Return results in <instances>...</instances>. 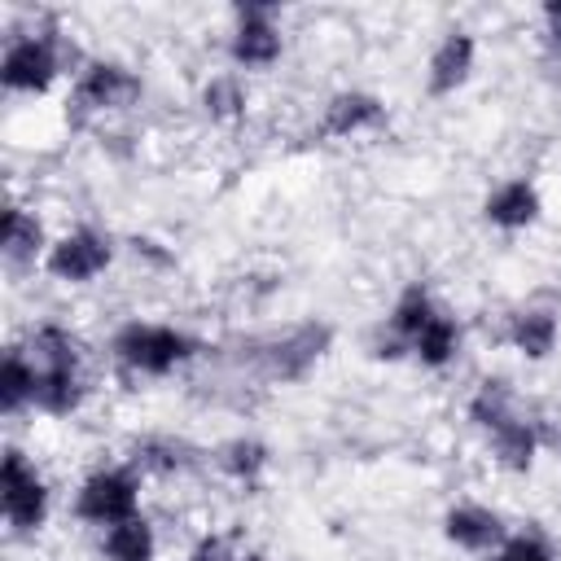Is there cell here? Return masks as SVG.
<instances>
[{"instance_id":"19","label":"cell","mask_w":561,"mask_h":561,"mask_svg":"<svg viewBox=\"0 0 561 561\" xmlns=\"http://www.w3.org/2000/svg\"><path fill=\"white\" fill-rule=\"evenodd\" d=\"M460 346H465V329H460V320L443 307V311L412 337L408 359H416V364L430 368V373H443V368H451V364L460 359Z\"/></svg>"},{"instance_id":"21","label":"cell","mask_w":561,"mask_h":561,"mask_svg":"<svg viewBox=\"0 0 561 561\" xmlns=\"http://www.w3.org/2000/svg\"><path fill=\"white\" fill-rule=\"evenodd\" d=\"M197 105H202V114H206L215 127H232V123H241L245 110H250V88H245V79H241L237 70H219V75H210V79L202 83Z\"/></svg>"},{"instance_id":"5","label":"cell","mask_w":561,"mask_h":561,"mask_svg":"<svg viewBox=\"0 0 561 561\" xmlns=\"http://www.w3.org/2000/svg\"><path fill=\"white\" fill-rule=\"evenodd\" d=\"M66 75V48L57 31H13L0 53V83L9 96H48Z\"/></svg>"},{"instance_id":"23","label":"cell","mask_w":561,"mask_h":561,"mask_svg":"<svg viewBox=\"0 0 561 561\" xmlns=\"http://www.w3.org/2000/svg\"><path fill=\"white\" fill-rule=\"evenodd\" d=\"M517 408H526V403H522L517 386H513L508 377H500V373L482 377V381L473 386V394L465 399V412H469V421H473V430H478V434H486L495 421L513 416Z\"/></svg>"},{"instance_id":"17","label":"cell","mask_w":561,"mask_h":561,"mask_svg":"<svg viewBox=\"0 0 561 561\" xmlns=\"http://www.w3.org/2000/svg\"><path fill=\"white\" fill-rule=\"evenodd\" d=\"M48 232H44V219L22 206V202H9L4 206V232H0V254H4V267L9 272H31V267H44L48 259Z\"/></svg>"},{"instance_id":"7","label":"cell","mask_w":561,"mask_h":561,"mask_svg":"<svg viewBox=\"0 0 561 561\" xmlns=\"http://www.w3.org/2000/svg\"><path fill=\"white\" fill-rule=\"evenodd\" d=\"M140 491H145V478L123 460V465H101L92 473H83V482L75 486V500H70V513L83 522V526H118L127 517L140 513Z\"/></svg>"},{"instance_id":"20","label":"cell","mask_w":561,"mask_h":561,"mask_svg":"<svg viewBox=\"0 0 561 561\" xmlns=\"http://www.w3.org/2000/svg\"><path fill=\"white\" fill-rule=\"evenodd\" d=\"M210 460H215V469H219L228 482L254 486V482L272 469V447H267L263 438H254V434H232V438H224V443L210 451Z\"/></svg>"},{"instance_id":"25","label":"cell","mask_w":561,"mask_h":561,"mask_svg":"<svg viewBox=\"0 0 561 561\" xmlns=\"http://www.w3.org/2000/svg\"><path fill=\"white\" fill-rule=\"evenodd\" d=\"M491 561H557V548L543 530L526 526V530H508V539L491 552Z\"/></svg>"},{"instance_id":"9","label":"cell","mask_w":561,"mask_h":561,"mask_svg":"<svg viewBox=\"0 0 561 561\" xmlns=\"http://www.w3.org/2000/svg\"><path fill=\"white\" fill-rule=\"evenodd\" d=\"M114 267V237L96 224H75L61 237H53L44 272L57 285H92L96 276H105Z\"/></svg>"},{"instance_id":"18","label":"cell","mask_w":561,"mask_h":561,"mask_svg":"<svg viewBox=\"0 0 561 561\" xmlns=\"http://www.w3.org/2000/svg\"><path fill=\"white\" fill-rule=\"evenodd\" d=\"M197 447L175 438V434H140L131 438L127 447V465L140 473V478H180L197 465Z\"/></svg>"},{"instance_id":"14","label":"cell","mask_w":561,"mask_h":561,"mask_svg":"<svg viewBox=\"0 0 561 561\" xmlns=\"http://www.w3.org/2000/svg\"><path fill=\"white\" fill-rule=\"evenodd\" d=\"M443 311V302L430 294V285H421V280H408L399 294H394V302H390V311H386V324H381V342H377V355H408V346H412V337L434 320Z\"/></svg>"},{"instance_id":"12","label":"cell","mask_w":561,"mask_h":561,"mask_svg":"<svg viewBox=\"0 0 561 561\" xmlns=\"http://www.w3.org/2000/svg\"><path fill=\"white\" fill-rule=\"evenodd\" d=\"M478 66V39L465 26H451L438 35V44L425 57V92L430 96H456Z\"/></svg>"},{"instance_id":"28","label":"cell","mask_w":561,"mask_h":561,"mask_svg":"<svg viewBox=\"0 0 561 561\" xmlns=\"http://www.w3.org/2000/svg\"><path fill=\"white\" fill-rule=\"evenodd\" d=\"M543 443H552V447H557V451H561V425H557V430H552V434H548V438H543Z\"/></svg>"},{"instance_id":"6","label":"cell","mask_w":561,"mask_h":561,"mask_svg":"<svg viewBox=\"0 0 561 561\" xmlns=\"http://www.w3.org/2000/svg\"><path fill=\"white\" fill-rule=\"evenodd\" d=\"M0 513H4L9 535H35V530H44V522L53 513V486H48V478L13 443L0 456Z\"/></svg>"},{"instance_id":"1","label":"cell","mask_w":561,"mask_h":561,"mask_svg":"<svg viewBox=\"0 0 561 561\" xmlns=\"http://www.w3.org/2000/svg\"><path fill=\"white\" fill-rule=\"evenodd\" d=\"M22 346H26V359L35 368V412L57 416V421L75 416L92 394L79 333L57 324V320H39L26 329Z\"/></svg>"},{"instance_id":"4","label":"cell","mask_w":561,"mask_h":561,"mask_svg":"<svg viewBox=\"0 0 561 561\" xmlns=\"http://www.w3.org/2000/svg\"><path fill=\"white\" fill-rule=\"evenodd\" d=\"M145 101V79L140 70H131L127 61L114 57H92L75 70L70 92H66V110L70 118L88 123V118H110V114H127Z\"/></svg>"},{"instance_id":"22","label":"cell","mask_w":561,"mask_h":561,"mask_svg":"<svg viewBox=\"0 0 561 561\" xmlns=\"http://www.w3.org/2000/svg\"><path fill=\"white\" fill-rule=\"evenodd\" d=\"M101 561H158V530L145 513L101 530Z\"/></svg>"},{"instance_id":"10","label":"cell","mask_w":561,"mask_h":561,"mask_svg":"<svg viewBox=\"0 0 561 561\" xmlns=\"http://www.w3.org/2000/svg\"><path fill=\"white\" fill-rule=\"evenodd\" d=\"M443 539L456 548V552H469V557H491L504 539H508V522L500 508L491 504H478V500H460L443 513Z\"/></svg>"},{"instance_id":"27","label":"cell","mask_w":561,"mask_h":561,"mask_svg":"<svg viewBox=\"0 0 561 561\" xmlns=\"http://www.w3.org/2000/svg\"><path fill=\"white\" fill-rule=\"evenodd\" d=\"M539 22H543L548 44H557V48H561V0H548V4L539 9Z\"/></svg>"},{"instance_id":"13","label":"cell","mask_w":561,"mask_h":561,"mask_svg":"<svg viewBox=\"0 0 561 561\" xmlns=\"http://www.w3.org/2000/svg\"><path fill=\"white\" fill-rule=\"evenodd\" d=\"M386 127V101L368 88H337L320 105V136L329 140H355Z\"/></svg>"},{"instance_id":"2","label":"cell","mask_w":561,"mask_h":561,"mask_svg":"<svg viewBox=\"0 0 561 561\" xmlns=\"http://www.w3.org/2000/svg\"><path fill=\"white\" fill-rule=\"evenodd\" d=\"M202 355V342L167 320H123L110 333V359L140 381H162L175 377L184 364H193Z\"/></svg>"},{"instance_id":"26","label":"cell","mask_w":561,"mask_h":561,"mask_svg":"<svg viewBox=\"0 0 561 561\" xmlns=\"http://www.w3.org/2000/svg\"><path fill=\"white\" fill-rule=\"evenodd\" d=\"M188 561H245V552H241V539L232 530H206L193 539Z\"/></svg>"},{"instance_id":"3","label":"cell","mask_w":561,"mask_h":561,"mask_svg":"<svg viewBox=\"0 0 561 561\" xmlns=\"http://www.w3.org/2000/svg\"><path fill=\"white\" fill-rule=\"evenodd\" d=\"M333 337H337L333 324L320 320V316L294 320V324H285L280 333L254 342V368H259L263 381H272V386H298V381H307V377L320 368V359L333 351Z\"/></svg>"},{"instance_id":"16","label":"cell","mask_w":561,"mask_h":561,"mask_svg":"<svg viewBox=\"0 0 561 561\" xmlns=\"http://www.w3.org/2000/svg\"><path fill=\"white\" fill-rule=\"evenodd\" d=\"M504 342L522 359L543 364L557 351V342H561V311L552 302H522V307H513L508 320H504Z\"/></svg>"},{"instance_id":"24","label":"cell","mask_w":561,"mask_h":561,"mask_svg":"<svg viewBox=\"0 0 561 561\" xmlns=\"http://www.w3.org/2000/svg\"><path fill=\"white\" fill-rule=\"evenodd\" d=\"M26 408L35 412V368L26 359V346L9 342L4 346V364H0V412L13 421Z\"/></svg>"},{"instance_id":"15","label":"cell","mask_w":561,"mask_h":561,"mask_svg":"<svg viewBox=\"0 0 561 561\" xmlns=\"http://www.w3.org/2000/svg\"><path fill=\"white\" fill-rule=\"evenodd\" d=\"M543 215V193L530 175H508L482 197V219L500 232H526Z\"/></svg>"},{"instance_id":"8","label":"cell","mask_w":561,"mask_h":561,"mask_svg":"<svg viewBox=\"0 0 561 561\" xmlns=\"http://www.w3.org/2000/svg\"><path fill=\"white\" fill-rule=\"evenodd\" d=\"M228 61L232 70H272L285 57L280 4H237L228 26Z\"/></svg>"},{"instance_id":"11","label":"cell","mask_w":561,"mask_h":561,"mask_svg":"<svg viewBox=\"0 0 561 561\" xmlns=\"http://www.w3.org/2000/svg\"><path fill=\"white\" fill-rule=\"evenodd\" d=\"M482 438H486L491 460H495L504 473L522 478V473H530V469H535V460H539V447H543V421H539L535 412L517 408L513 416L495 421Z\"/></svg>"}]
</instances>
